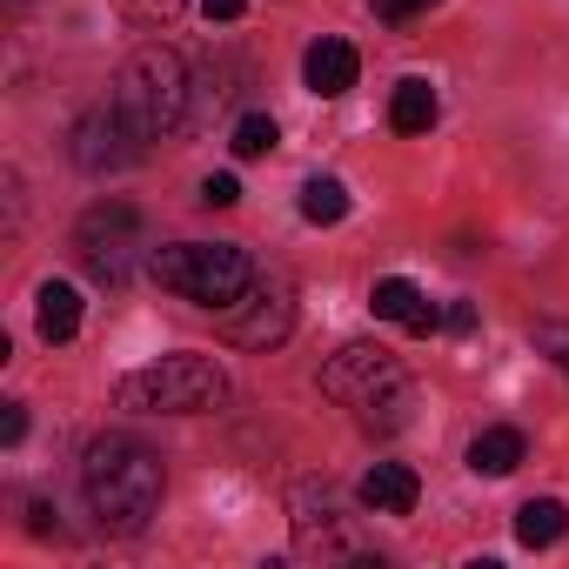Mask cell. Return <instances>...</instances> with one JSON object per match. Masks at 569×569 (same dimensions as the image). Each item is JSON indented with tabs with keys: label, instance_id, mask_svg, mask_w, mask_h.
<instances>
[{
	"label": "cell",
	"instance_id": "obj_1",
	"mask_svg": "<svg viewBox=\"0 0 569 569\" xmlns=\"http://www.w3.org/2000/svg\"><path fill=\"white\" fill-rule=\"evenodd\" d=\"M161 489H168V469H161V449H148L141 436H94L88 456H81V496L94 509V522L108 536H141L154 516H161Z\"/></svg>",
	"mask_w": 569,
	"mask_h": 569
},
{
	"label": "cell",
	"instance_id": "obj_2",
	"mask_svg": "<svg viewBox=\"0 0 569 569\" xmlns=\"http://www.w3.org/2000/svg\"><path fill=\"white\" fill-rule=\"evenodd\" d=\"M322 396L356 409L369 429H402L409 422V376L389 349L376 342H349L322 362Z\"/></svg>",
	"mask_w": 569,
	"mask_h": 569
},
{
	"label": "cell",
	"instance_id": "obj_3",
	"mask_svg": "<svg viewBox=\"0 0 569 569\" xmlns=\"http://www.w3.org/2000/svg\"><path fill=\"white\" fill-rule=\"evenodd\" d=\"M114 108L154 141V134H174L188 114H194V74L174 48H141L121 61L114 74Z\"/></svg>",
	"mask_w": 569,
	"mask_h": 569
},
{
	"label": "cell",
	"instance_id": "obj_4",
	"mask_svg": "<svg viewBox=\"0 0 569 569\" xmlns=\"http://www.w3.org/2000/svg\"><path fill=\"white\" fill-rule=\"evenodd\" d=\"M114 402L141 416H201L228 402V369L214 356H161L148 369H128L114 382Z\"/></svg>",
	"mask_w": 569,
	"mask_h": 569
},
{
	"label": "cell",
	"instance_id": "obj_5",
	"mask_svg": "<svg viewBox=\"0 0 569 569\" xmlns=\"http://www.w3.org/2000/svg\"><path fill=\"white\" fill-rule=\"evenodd\" d=\"M148 274L161 281L168 296H181V302L228 309L248 281H254V261L234 241H174V248H154L148 254Z\"/></svg>",
	"mask_w": 569,
	"mask_h": 569
},
{
	"label": "cell",
	"instance_id": "obj_6",
	"mask_svg": "<svg viewBox=\"0 0 569 569\" xmlns=\"http://www.w3.org/2000/svg\"><path fill=\"white\" fill-rule=\"evenodd\" d=\"M134 248H141V214L128 201H94L74 221V254H81V268L101 281V289H128Z\"/></svg>",
	"mask_w": 569,
	"mask_h": 569
},
{
	"label": "cell",
	"instance_id": "obj_7",
	"mask_svg": "<svg viewBox=\"0 0 569 569\" xmlns=\"http://www.w3.org/2000/svg\"><path fill=\"white\" fill-rule=\"evenodd\" d=\"M289 329H296V289L281 274H254L221 309V336L234 349H274V342H289Z\"/></svg>",
	"mask_w": 569,
	"mask_h": 569
},
{
	"label": "cell",
	"instance_id": "obj_8",
	"mask_svg": "<svg viewBox=\"0 0 569 569\" xmlns=\"http://www.w3.org/2000/svg\"><path fill=\"white\" fill-rule=\"evenodd\" d=\"M141 141H148V134L108 101V108H94V114L74 121V168H88V174H114V168L141 161Z\"/></svg>",
	"mask_w": 569,
	"mask_h": 569
},
{
	"label": "cell",
	"instance_id": "obj_9",
	"mask_svg": "<svg viewBox=\"0 0 569 569\" xmlns=\"http://www.w3.org/2000/svg\"><path fill=\"white\" fill-rule=\"evenodd\" d=\"M296 549L302 556H349V529H342V509H336V489L329 482H302L296 489Z\"/></svg>",
	"mask_w": 569,
	"mask_h": 569
},
{
	"label": "cell",
	"instance_id": "obj_10",
	"mask_svg": "<svg viewBox=\"0 0 569 569\" xmlns=\"http://www.w3.org/2000/svg\"><path fill=\"white\" fill-rule=\"evenodd\" d=\"M356 74H362V61H356V48H349V41H316V48H309V61H302V81H309V94H322V101L349 94V88H356Z\"/></svg>",
	"mask_w": 569,
	"mask_h": 569
},
{
	"label": "cell",
	"instance_id": "obj_11",
	"mask_svg": "<svg viewBox=\"0 0 569 569\" xmlns=\"http://www.w3.org/2000/svg\"><path fill=\"white\" fill-rule=\"evenodd\" d=\"M416 496H422V482H416L409 462H376V469L362 476V502H369L376 516H409Z\"/></svg>",
	"mask_w": 569,
	"mask_h": 569
},
{
	"label": "cell",
	"instance_id": "obj_12",
	"mask_svg": "<svg viewBox=\"0 0 569 569\" xmlns=\"http://www.w3.org/2000/svg\"><path fill=\"white\" fill-rule=\"evenodd\" d=\"M34 322H41V342H74V329H81V296L68 289V281H41Z\"/></svg>",
	"mask_w": 569,
	"mask_h": 569
},
{
	"label": "cell",
	"instance_id": "obj_13",
	"mask_svg": "<svg viewBox=\"0 0 569 569\" xmlns=\"http://www.w3.org/2000/svg\"><path fill=\"white\" fill-rule=\"evenodd\" d=\"M522 456H529L522 429H482V436L469 442V469H476V476H509V469H522Z\"/></svg>",
	"mask_w": 569,
	"mask_h": 569
},
{
	"label": "cell",
	"instance_id": "obj_14",
	"mask_svg": "<svg viewBox=\"0 0 569 569\" xmlns=\"http://www.w3.org/2000/svg\"><path fill=\"white\" fill-rule=\"evenodd\" d=\"M562 529H569V509L556 496H536V502L516 509V542L522 549H549V542H562Z\"/></svg>",
	"mask_w": 569,
	"mask_h": 569
},
{
	"label": "cell",
	"instance_id": "obj_15",
	"mask_svg": "<svg viewBox=\"0 0 569 569\" xmlns=\"http://www.w3.org/2000/svg\"><path fill=\"white\" fill-rule=\"evenodd\" d=\"M389 121H396V134H429L436 128V88L429 81H402L396 101H389Z\"/></svg>",
	"mask_w": 569,
	"mask_h": 569
},
{
	"label": "cell",
	"instance_id": "obj_16",
	"mask_svg": "<svg viewBox=\"0 0 569 569\" xmlns=\"http://www.w3.org/2000/svg\"><path fill=\"white\" fill-rule=\"evenodd\" d=\"M349 214V188L336 181V174H316V181H302V221H316V228H336Z\"/></svg>",
	"mask_w": 569,
	"mask_h": 569
},
{
	"label": "cell",
	"instance_id": "obj_17",
	"mask_svg": "<svg viewBox=\"0 0 569 569\" xmlns=\"http://www.w3.org/2000/svg\"><path fill=\"white\" fill-rule=\"evenodd\" d=\"M369 309H376L382 322H402V329H409V316L422 309V289H416V281H402V274H389V281H376Z\"/></svg>",
	"mask_w": 569,
	"mask_h": 569
},
{
	"label": "cell",
	"instance_id": "obj_18",
	"mask_svg": "<svg viewBox=\"0 0 569 569\" xmlns=\"http://www.w3.org/2000/svg\"><path fill=\"white\" fill-rule=\"evenodd\" d=\"M274 141H281V134H274V121H268V114H241V121H234V141H228V148H234L241 161H254V154H268Z\"/></svg>",
	"mask_w": 569,
	"mask_h": 569
},
{
	"label": "cell",
	"instance_id": "obj_19",
	"mask_svg": "<svg viewBox=\"0 0 569 569\" xmlns=\"http://www.w3.org/2000/svg\"><path fill=\"white\" fill-rule=\"evenodd\" d=\"M181 8H188V0H121V14H128L134 28H168Z\"/></svg>",
	"mask_w": 569,
	"mask_h": 569
},
{
	"label": "cell",
	"instance_id": "obj_20",
	"mask_svg": "<svg viewBox=\"0 0 569 569\" xmlns=\"http://www.w3.org/2000/svg\"><path fill=\"white\" fill-rule=\"evenodd\" d=\"M201 201H208V208H234V201H241V181H234V174H208V181H201Z\"/></svg>",
	"mask_w": 569,
	"mask_h": 569
},
{
	"label": "cell",
	"instance_id": "obj_21",
	"mask_svg": "<svg viewBox=\"0 0 569 569\" xmlns=\"http://www.w3.org/2000/svg\"><path fill=\"white\" fill-rule=\"evenodd\" d=\"M429 8V0H376V21H389V28H402V21H416Z\"/></svg>",
	"mask_w": 569,
	"mask_h": 569
},
{
	"label": "cell",
	"instance_id": "obj_22",
	"mask_svg": "<svg viewBox=\"0 0 569 569\" xmlns=\"http://www.w3.org/2000/svg\"><path fill=\"white\" fill-rule=\"evenodd\" d=\"M21 436H28V409H21V402H8V416H0V442L14 449Z\"/></svg>",
	"mask_w": 569,
	"mask_h": 569
},
{
	"label": "cell",
	"instance_id": "obj_23",
	"mask_svg": "<svg viewBox=\"0 0 569 569\" xmlns=\"http://www.w3.org/2000/svg\"><path fill=\"white\" fill-rule=\"evenodd\" d=\"M442 329H449V336H469V329H476V309H469V302L442 309Z\"/></svg>",
	"mask_w": 569,
	"mask_h": 569
},
{
	"label": "cell",
	"instance_id": "obj_24",
	"mask_svg": "<svg viewBox=\"0 0 569 569\" xmlns=\"http://www.w3.org/2000/svg\"><path fill=\"white\" fill-rule=\"evenodd\" d=\"M28 529H34V536H61V522H54L48 502H28Z\"/></svg>",
	"mask_w": 569,
	"mask_h": 569
},
{
	"label": "cell",
	"instance_id": "obj_25",
	"mask_svg": "<svg viewBox=\"0 0 569 569\" xmlns=\"http://www.w3.org/2000/svg\"><path fill=\"white\" fill-rule=\"evenodd\" d=\"M241 8H248V0H201L208 21H241Z\"/></svg>",
	"mask_w": 569,
	"mask_h": 569
},
{
	"label": "cell",
	"instance_id": "obj_26",
	"mask_svg": "<svg viewBox=\"0 0 569 569\" xmlns=\"http://www.w3.org/2000/svg\"><path fill=\"white\" fill-rule=\"evenodd\" d=\"M436 329H442V309H429V302H422V309L409 316V336H436Z\"/></svg>",
	"mask_w": 569,
	"mask_h": 569
}]
</instances>
